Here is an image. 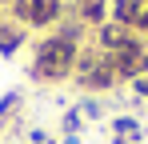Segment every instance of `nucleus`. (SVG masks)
Segmentation results:
<instances>
[{"mask_svg": "<svg viewBox=\"0 0 148 144\" xmlns=\"http://www.w3.org/2000/svg\"><path fill=\"white\" fill-rule=\"evenodd\" d=\"M80 48H84V40H76V36L60 32V28L44 32V36L32 44L28 76L40 80V84H64V80H72L76 60H80Z\"/></svg>", "mask_w": 148, "mask_h": 144, "instance_id": "nucleus-1", "label": "nucleus"}, {"mask_svg": "<svg viewBox=\"0 0 148 144\" xmlns=\"http://www.w3.org/2000/svg\"><path fill=\"white\" fill-rule=\"evenodd\" d=\"M76 88L84 96H100V92H112L120 80H116V72H112V64H108V56L100 52L96 44L80 48V60H76V72H72Z\"/></svg>", "mask_w": 148, "mask_h": 144, "instance_id": "nucleus-2", "label": "nucleus"}, {"mask_svg": "<svg viewBox=\"0 0 148 144\" xmlns=\"http://www.w3.org/2000/svg\"><path fill=\"white\" fill-rule=\"evenodd\" d=\"M8 16L16 24H24L28 32H52L68 16V0H12Z\"/></svg>", "mask_w": 148, "mask_h": 144, "instance_id": "nucleus-3", "label": "nucleus"}, {"mask_svg": "<svg viewBox=\"0 0 148 144\" xmlns=\"http://www.w3.org/2000/svg\"><path fill=\"white\" fill-rule=\"evenodd\" d=\"M104 56H108V64H112L120 84H132V80H140L148 72V40L144 36H136L132 44L116 48V52H104Z\"/></svg>", "mask_w": 148, "mask_h": 144, "instance_id": "nucleus-4", "label": "nucleus"}, {"mask_svg": "<svg viewBox=\"0 0 148 144\" xmlns=\"http://www.w3.org/2000/svg\"><path fill=\"white\" fill-rule=\"evenodd\" d=\"M140 32H132V28H124V24H116V20H104L100 28H92V44L100 48V52H116V48H124V44H132Z\"/></svg>", "mask_w": 148, "mask_h": 144, "instance_id": "nucleus-5", "label": "nucleus"}, {"mask_svg": "<svg viewBox=\"0 0 148 144\" xmlns=\"http://www.w3.org/2000/svg\"><path fill=\"white\" fill-rule=\"evenodd\" d=\"M24 44H28V28L16 24L12 16H0V56L8 60V56H16Z\"/></svg>", "mask_w": 148, "mask_h": 144, "instance_id": "nucleus-6", "label": "nucleus"}, {"mask_svg": "<svg viewBox=\"0 0 148 144\" xmlns=\"http://www.w3.org/2000/svg\"><path fill=\"white\" fill-rule=\"evenodd\" d=\"M68 16H76L88 28H100L108 20V0H68Z\"/></svg>", "mask_w": 148, "mask_h": 144, "instance_id": "nucleus-7", "label": "nucleus"}, {"mask_svg": "<svg viewBox=\"0 0 148 144\" xmlns=\"http://www.w3.org/2000/svg\"><path fill=\"white\" fill-rule=\"evenodd\" d=\"M112 136H124V140H140L144 136V128H140V120L136 116H112Z\"/></svg>", "mask_w": 148, "mask_h": 144, "instance_id": "nucleus-8", "label": "nucleus"}, {"mask_svg": "<svg viewBox=\"0 0 148 144\" xmlns=\"http://www.w3.org/2000/svg\"><path fill=\"white\" fill-rule=\"evenodd\" d=\"M20 100H24V96H20V88H12V92L0 96V128H4V120L16 112V104H20Z\"/></svg>", "mask_w": 148, "mask_h": 144, "instance_id": "nucleus-9", "label": "nucleus"}, {"mask_svg": "<svg viewBox=\"0 0 148 144\" xmlns=\"http://www.w3.org/2000/svg\"><path fill=\"white\" fill-rule=\"evenodd\" d=\"M76 108H80V116H84V120H100V116H104V104H100V96H84Z\"/></svg>", "mask_w": 148, "mask_h": 144, "instance_id": "nucleus-10", "label": "nucleus"}, {"mask_svg": "<svg viewBox=\"0 0 148 144\" xmlns=\"http://www.w3.org/2000/svg\"><path fill=\"white\" fill-rule=\"evenodd\" d=\"M60 128H64V136H80V128H84V116H80V108H68Z\"/></svg>", "mask_w": 148, "mask_h": 144, "instance_id": "nucleus-11", "label": "nucleus"}, {"mask_svg": "<svg viewBox=\"0 0 148 144\" xmlns=\"http://www.w3.org/2000/svg\"><path fill=\"white\" fill-rule=\"evenodd\" d=\"M132 92L140 96V100H148V72L140 76V80H132Z\"/></svg>", "mask_w": 148, "mask_h": 144, "instance_id": "nucleus-12", "label": "nucleus"}, {"mask_svg": "<svg viewBox=\"0 0 148 144\" xmlns=\"http://www.w3.org/2000/svg\"><path fill=\"white\" fill-rule=\"evenodd\" d=\"M28 140H32V144H48V132H44V128H32Z\"/></svg>", "mask_w": 148, "mask_h": 144, "instance_id": "nucleus-13", "label": "nucleus"}, {"mask_svg": "<svg viewBox=\"0 0 148 144\" xmlns=\"http://www.w3.org/2000/svg\"><path fill=\"white\" fill-rule=\"evenodd\" d=\"M64 144H80V136H64Z\"/></svg>", "mask_w": 148, "mask_h": 144, "instance_id": "nucleus-14", "label": "nucleus"}, {"mask_svg": "<svg viewBox=\"0 0 148 144\" xmlns=\"http://www.w3.org/2000/svg\"><path fill=\"white\" fill-rule=\"evenodd\" d=\"M112 144H132V140H124V136H112Z\"/></svg>", "mask_w": 148, "mask_h": 144, "instance_id": "nucleus-15", "label": "nucleus"}]
</instances>
